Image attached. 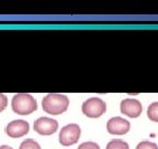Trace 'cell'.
Wrapping results in <instances>:
<instances>
[{
    "mask_svg": "<svg viewBox=\"0 0 158 149\" xmlns=\"http://www.w3.org/2000/svg\"><path fill=\"white\" fill-rule=\"evenodd\" d=\"M12 111L19 115H29L35 112L37 108V104L35 98L30 94L19 93L13 96L11 101Z\"/></svg>",
    "mask_w": 158,
    "mask_h": 149,
    "instance_id": "obj_2",
    "label": "cell"
},
{
    "mask_svg": "<svg viewBox=\"0 0 158 149\" xmlns=\"http://www.w3.org/2000/svg\"><path fill=\"white\" fill-rule=\"evenodd\" d=\"M7 104H8L7 96H6L5 94H1V93H0V113L7 107Z\"/></svg>",
    "mask_w": 158,
    "mask_h": 149,
    "instance_id": "obj_14",
    "label": "cell"
},
{
    "mask_svg": "<svg viewBox=\"0 0 158 149\" xmlns=\"http://www.w3.org/2000/svg\"><path fill=\"white\" fill-rule=\"evenodd\" d=\"M0 149H13L10 146H7V145H3V146H0Z\"/></svg>",
    "mask_w": 158,
    "mask_h": 149,
    "instance_id": "obj_15",
    "label": "cell"
},
{
    "mask_svg": "<svg viewBox=\"0 0 158 149\" xmlns=\"http://www.w3.org/2000/svg\"><path fill=\"white\" fill-rule=\"evenodd\" d=\"M82 113L90 118H98L102 116L106 111V104L99 97H91L85 101L82 104Z\"/></svg>",
    "mask_w": 158,
    "mask_h": 149,
    "instance_id": "obj_3",
    "label": "cell"
},
{
    "mask_svg": "<svg viewBox=\"0 0 158 149\" xmlns=\"http://www.w3.org/2000/svg\"><path fill=\"white\" fill-rule=\"evenodd\" d=\"M147 116L152 122L158 123V102L152 103L147 108Z\"/></svg>",
    "mask_w": 158,
    "mask_h": 149,
    "instance_id": "obj_9",
    "label": "cell"
},
{
    "mask_svg": "<svg viewBox=\"0 0 158 149\" xmlns=\"http://www.w3.org/2000/svg\"><path fill=\"white\" fill-rule=\"evenodd\" d=\"M131 124L122 117H112L106 123V130L112 135H124L130 130Z\"/></svg>",
    "mask_w": 158,
    "mask_h": 149,
    "instance_id": "obj_7",
    "label": "cell"
},
{
    "mask_svg": "<svg viewBox=\"0 0 158 149\" xmlns=\"http://www.w3.org/2000/svg\"><path fill=\"white\" fill-rule=\"evenodd\" d=\"M69 105V99L66 95L51 93L42 101V107L45 113L51 115H59L66 112Z\"/></svg>",
    "mask_w": 158,
    "mask_h": 149,
    "instance_id": "obj_1",
    "label": "cell"
},
{
    "mask_svg": "<svg viewBox=\"0 0 158 149\" xmlns=\"http://www.w3.org/2000/svg\"><path fill=\"white\" fill-rule=\"evenodd\" d=\"M78 149H100V146H99L97 142H82V144L79 145Z\"/></svg>",
    "mask_w": 158,
    "mask_h": 149,
    "instance_id": "obj_13",
    "label": "cell"
},
{
    "mask_svg": "<svg viewBox=\"0 0 158 149\" xmlns=\"http://www.w3.org/2000/svg\"><path fill=\"white\" fill-rule=\"evenodd\" d=\"M121 113L132 118H136L143 112V106L141 102L135 98H125L120 104Z\"/></svg>",
    "mask_w": 158,
    "mask_h": 149,
    "instance_id": "obj_6",
    "label": "cell"
},
{
    "mask_svg": "<svg viewBox=\"0 0 158 149\" xmlns=\"http://www.w3.org/2000/svg\"><path fill=\"white\" fill-rule=\"evenodd\" d=\"M20 149H41V146L34 139H27L20 145Z\"/></svg>",
    "mask_w": 158,
    "mask_h": 149,
    "instance_id": "obj_11",
    "label": "cell"
},
{
    "mask_svg": "<svg viewBox=\"0 0 158 149\" xmlns=\"http://www.w3.org/2000/svg\"><path fill=\"white\" fill-rule=\"evenodd\" d=\"M106 149H130V146L126 142L120 139H113L106 145Z\"/></svg>",
    "mask_w": 158,
    "mask_h": 149,
    "instance_id": "obj_10",
    "label": "cell"
},
{
    "mask_svg": "<svg viewBox=\"0 0 158 149\" xmlns=\"http://www.w3.org/2000/svg\"><path fill=\"white\" fill-rule=\"evenodd\" d=\"M136 149H158V146L155 144V142H141L139 144L136 146Z\"/></svg>",
    "mask_w": 158,
    "mask_h": 149,
    "instance_id": "obj_12",
    "label": "cell"
},
{
    "mask_svg": "<svg viewBox=\"0 0 158 149\" xmlns=\"http://www.w3.org/2000/svg\"><path fill=\"white\" fill-rule=\"evenodd\" d=\"M80 127L77 124H68L64 126L59 133V142L63 146H70L76 144L80 138Z\"/></svg>",
    "mask_w": 158,
    "mask_h": 149,
    "instance_id": "obj_4",
    "label": "cell"
},
{
    "mask_svg": "<svg viewBox=\"0 0 158 149\" xmlns=\"http://www.w3.org/2000/svg\"><path fill=\"white\" fill-rule=\"evenodd\" d=\"M58 128L57 120L49 117H40L34 122V130L40 135H53Z\"/></svg>",
    "mask_w": 158,
    "mask_h": 149,
    "instance_id": "obj_5",
    "label": "cell"
},
{
    "mask_svg": "<svg viewBox=\"0 0 158 149\" xmlns=\"http://www.w3.org/2000/svg\"><path fill=\"white\" fill-rule=\"evenodd\" d=\"M30 125L27 122L19 119V120H13L10 122L6 127V133L11 138H20V137L24 136L29 133Z\"/></svg>",
    "mask_w": 158,
    "mask_h": 149,
    "instance_id": "obj_8",
    "label": "cell"
}]
</instances>
